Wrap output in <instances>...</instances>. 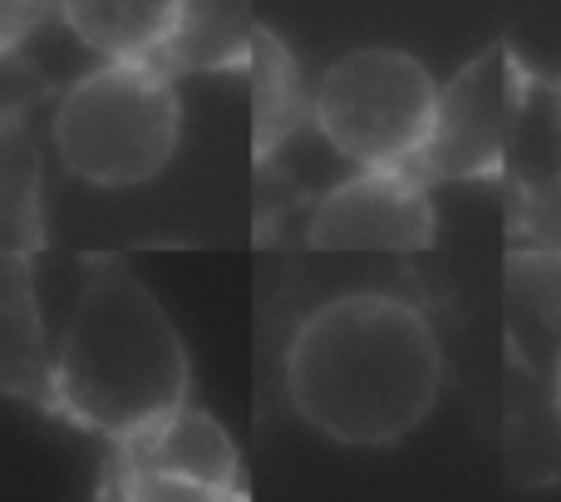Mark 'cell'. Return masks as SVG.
I'll use <instances>...</instances> for the list:
<instances>
[{
    "label": "cell",
    "mask_w": 561,
    "mask_h": 502,
    "mask_svg": "<svg viewBox=\"0 0 561 502\" xmlns=\"http://www.w3.org/2000/svg\"><path fill=\"white\" fill-rule=\"evenodd\" d=\"M517 124V59L503 45L468 59L438 94L434 138L414 173L424 178H497Z\"/></svg>",
    "instance_id": "5"
},
{
    "label": "cell",
    "mask_w": 561,
    "mask_h": 502,
    "mask_svg": "<svg viewBox=\"0 0 561 502\" xmlns=\"http://www.w3.org/2000/svg\"><path fill=\"white\" fill-rule=\"evenodd\" d=\"M124 454L118 488L134 498L173 493V498H232L242 493L237 448L203 409L183 404L153 429L114 444Z\"/></svg>",
    "instance_id": "7"
},
{
    "label": "cell",
    "mask_w": 561,
    "mask_h": 502,
    "mask_svg": "<svg viewBox=\"0 0 561 502\" xmlns=\"http://www.w3.org/2000/svg\"><path fill=\"white\" fill-rule=\"evenodd\" d=\"M557 134H561V89H557Z\"/></svg>",
    "instance_id": "13"
},
{
    "label": "cell",
    "mask_w": 561,
    "mask_h": 502,
    "mask_svg": "<svg viewBox=\"0 0 561 502\" xmlns=\"http://www.w3.org/2000/svg\"><path fill=\"white\" fill-rule=\"evenodd\" d=\"M256 25L242 5H217V0H183L178 10V30L168 39L163 59L168 69H232L252 59Z\"/></svg>",
    "instance_id": "9"
},
{
    "label": "cell",
    "mask_w": 561,
    "mask_h": 502,
    "mask_svg": "<svg viewBox=\"0 0 561 502\" xmlns=\"http://www.w3.org/2000/svg\"><path fill=\"white\" fill-rule=\"evenodd\" d=\"M557 399H561V350H557Z\"/></svg>",
    "instance_id": "12"
},
{
    "label": "cell",
    "mask_w": 561,
    "mask_h": 502,
    "mask_svg": "<svg viewBox=\"0 0 561 502\" xmlns=\"http://www.w3.org/2000/svg\"><path fill=\"white\" fill-rule=\"evenodd\" d=\"M193 365L163 300L124 261H94L69 306L49 395L75 424L124 438L187 404Z\"/></svg>",
    "instance_id": "2"
},
{
    "label": "cell",
    "mask_w": 561,
    "mask_h": 502,
    "mask_svg": "<svg viewBox=\"0 0 561 502\" xmlns=\"http://www.w3.org/2000/svg\"><path fill=\"white\" fill-rule=\"evenodd\" d=\"M183 0H69L65 25L99 59H163Z\"/></svg>",
    "instance_id": "8"
},
{
    "label": "cell",
    "mask_w": 561,
    "mask_h": 502,
    "mask_svg": "<svg viewBox=\"0 0 561 502\" xmlns=\"http://www.w3.org/2000/svg\"><path fill=\"white\" fill-rule=\"evenodd\" d=\"M252 69H256V148H272V138L280 144L296 114V69H290L286 49L276 45L266 30H256L252 45Z\"/></svg>",
    "instance_id": "10"
},
{
    "label": "cell",
    "mask_w": 561,
    "mask_h": 502,
    "mask_svg": "<svg viewBox=\"0 0 561 502\" xmlns=\"http://www.w3.org/2000/svg\"><path fill=\"white\" fill-rule=\"evenodd\" d=\"M444 395V345L414 300L340 290L296 320L286 399L306 429L340 448H394Z\"/></svg>",
    "instance_id": "1"
},
{
    "label": "cell",
    "mask_w": 561,
    "mask_h": 502,
    "mask_svg": "<svg viewBox=\"0 0 561 502\" xmlns=\"http://www.w3.org/2000/svg\"><path fill=\"white\" fill-rule=\"evenodd\" d=\"M434 242V207L414 168H355L310 213L316 251H389L414 256Z\"/></svg>",
    "instance_id": "6"
},
{
    "label": "cell",
    "mask_w": 561,
    "mask_h": 502,
    "mask_svg": "<svg viewBox=\"0 0 561 502\" xmlns=\"http://www.w3.org/2000/svg\"><path fill=\"white\" fill-rule=\"evenodd\" d=\"M49 138L69 178L104 193L144 187L173 163L183 99L158 59H104L59 94Z\"/></svg>",
    "instance_id": "3"
},
{
    "label": "cell",
    "mask_w": 561,
    "mask_h": 502,
    "mask_svg": "<svg viewBox=\"0 0 561 502\" xmlns=\"http://www.w3.org/2000/svg\"><path fill=\"white\" fill-rule=\"evenodd\" d=\"M434 75L409 49H350L310 94L316 128L350 168H419L438 118Z\"/></svg>",
    "instance_id": "4"
},
{
    "label": "cell",
    "mask_w": 561,
    "mask_h": 502,
    "mask_svg": "<svg viewBox=\"0 0 561 502\" xmlns=\"http://www.w3.org/2000/svg\"><path fill=\"white\" fill-rule=\"evenodd\" d=\"M0 168H5V242L10 251H20L25 256V227H35V168L39 158L30 153V144L20 138V128H10V144H5V158H0Z\"/></svg>",
    "instance_id": "11"
}]
</instances>
